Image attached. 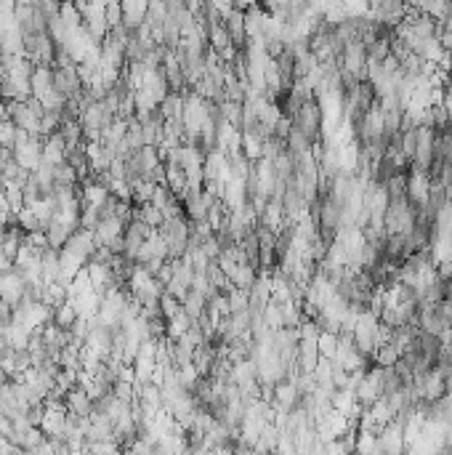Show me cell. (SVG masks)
Segmentation results:
<instances>
[{
    "label": "cell",
    "instance_id": "cell-1",
    "mask_svg": "<svg viewBox=\"0 0 452 455\" xmlns=\"http://www.w3.org/2000/svg\"><path fill=\"white\" fill-rule=\"evenodd\" d=\"M24 296H27V282H24V277L19 275L17 269L3 272L0 275V298L6 304H11V306H19Z\"/></svg>",
    "mask_w": 452,
    "mask_h": 455
},
{
    "label": "cell",
    "instance_id": "cell-2",
    "mask_svg": "<svg viewBox=\"0 0 452 455\" xmlns=\"http://www.w3.org/2000/svg\"><path fill=\"white\" fill-rule=\"evenodd\" d=\"M51 309H53V322H56L59 328H67V331H70L72 325H75V319H77L75 306H72L70 301L64 298L62 304H56V306H51Z\"/></svg>",
    "mask_w": 452,
    "mask_h": 455
},
{
    "label": "cell",
    "instance_id": "cell-3",
    "mask_svg": "<svg viewBox=\"0 0 452 455\" xmlns=\"http://www.w3.org/2000/svg\"><path fill=\"white\" fill-rule=\"evenodd\" d=\"M8 269H14V261H11V259L0 250V275H3V272H8Z\"/></svg>",
    "mask_w": 452,
    "mask_h": 455
}]
</instances>
